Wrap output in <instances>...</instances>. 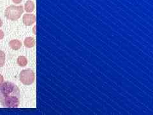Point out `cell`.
I'll return each instance as SVG.
<instances>
[{"label":"cell","instance_id":"9c48e42d","mask_svg":"<svg viewBox=\"0 0 153 115\" xmlns=\"http://www.w3.org/2000/svg\"><path fill=\"white\" fill-rule=\"evenodd\" d=\"M5 53L3 51L0 50V67H3L4 66L5 63Z\"/></svg>","mask_w":153,"mask_h":115},{"label":"cell","instance_id":"ba28073f","mask_svg":"<svg viewBox=\"0 0 153 115\" xmlns=\"http://www.w3.org/2000/svg\"><path fill=\"white\" fill-rule=\"evenodd\" d=\"M17 63L20 66H25L27 64V59L25 56H20L17 58Z\"/></svg>","mask_w":153,"mask_h":115},{"label":"cell","instance_id":"5b68a950","mask_svg":"<svg viewBox=\"0 0 153 115\" xmlns=\"http://www.w3.org/2000/svg\"><path fill=\"white\" fill-rule=\"evenodd\" d=\"M8 44L10 47L14 51H18L19 49H20L22 47V42L20 40L17 39H14L10 41Z\"/></svg>","mask_w":153,"mask_h":115},{"label":"cell","instance_id":"8992f818","mask_svg":"<svg viewBox=\"0 0 153 115\" xmlns=\"http://www.w3.org/2000/svg\"><path fill=\"white\" fill-rule=\"evenodd\" d=\"M35 3L31 0H28L25 4V10L26 12L31 13L35 10Z\"/></svg>","mask_w":153,"mask_h":115},{"label":"cell","instance_id":"30bf717a","mask_svg":"<svg viewBox=\"0 0 153 115\" xmlns=\"http://www.w3.org/2000/svg\"><path fill=\"white\" fill-rule=\"evenodd\" d=\"M4 32L1 30H0V40H2L4 38Z\"/></svg>","mask_w":153,"mask_h":115},{"label":"cell","instance_id":"8fae6325","mask_svg":"<svg viewBox=\"0 0 153 115\" xmlns=\"http://www.w3.org/2000/svg\"><path fill=\"white\" fill-rule=\"evenodd\" d=\"M12 1H13V3L15 4H20L22 2V0H12Z\"/></svg>","mask_w":153,"mask_h":115},{"label":"cell","instance_id":"7a4b0ae2","mask_svg":"<svg viewBox=\"0 0 153 115\" xmlns=\"http://www.w3.org/2000/svg\"><path fill=\"white\" fill-rule=\"evenodd\" d=\"M24 12V8L22 5H10L4 11V16L10 21H17L21 17Z\"/></svg>","mask_w":153,"mask_h":115},{"label":"cell","instance_id":"277c9868","mask_svg":"<svg viewBox=\"0 0 153 115\" xmlns=\"http://www.w3.org/2000/svg\"><path fill=\"white\" fill-rule=\"evenodd\" d=\"M36 21V16L34 14L26 13L23 16L22 22L26 26H31Z\"/></svg>","mask_w":153,"mask_h":115},{"label":"cell","instance_id":"4fadbf2b","mask_svg":"<svg viewBox=\"0 0 153 115\" xmlns=\"http://www.w3.org/2000/svg\"><path fill=\"white\" fill-rule=\"evenodd\" d=\"M36 26H35L33 28V33H34L35 35H36Z\"/></svg>","mask_w":153,"mask_h":115},{"label":"cell","instance_id":"6da1fadb","mask_svg":"<svg viewBox=\"0 0 153 115\" xmlns=\"http://www.w3.org/2000/svg\"><path fill=\"white\" fill-rule=\"evenodd\" d=\"M20 101L21 92L17 85L8 81L0 85V103L3 107L16 108Z\"/></svg>","mask_w":153,"mask_h":115},{"label":"cell","instance_id":"3957f363","mask_svg":"<svg viewBox=\"0 0 153 115\" xmlns=\"http://www.w3.org/2000/svg\"><path fill=\"white\" fill-rule=\"evenodd\" d=\"M19 79L23 84L26 86L31 85L34 83L35 79V72L30 69L23 70L19 74Z\"/></svg>","mask_w":153,"mask_h":115},{"label":"cell","instance_id":"5bb4252c","mask_svg":"<svg viewBox=\"0 0 153 115\" xmlns=\"http://www.w3.org/2000/svg\"><path fill=\"white\" fill-rule=\"evenodd\" d=\"M3 25V21L1 20V19L0 18V28H1Z\"/></svg>","mask_w":153,"mask_h":115},{"label":"cell","instance_id":"7c38bea8","mask_svg":"<svg viewBox=\"0 0 153 115\" xmlns=\"http://www.w3.org/2000/svg\"><path fill=\"white\" fill-rule=\"evenodd\" d=\"M3 81H4L3 76L2 75L0 74V85H1L3 83Z\"/></svg>","mask_w":153,"mask_h":115},{"label":"cell","instance_id":"52a82bcc","mask_svg":"<svg viewBox=\"0 0 153 115\" xmlns=\"http://www.w3.org/2000/svg\"><path fill=\"white\" fill-rule=\"evenodd\" d=\"M24 45L25 47L27 48H31L33 47L35 45V40L34 38L29 37H26L25 40H24Z\"/></svg>","mask_w":153,"mask_h":115}]
</instances>
